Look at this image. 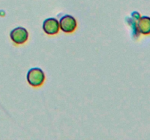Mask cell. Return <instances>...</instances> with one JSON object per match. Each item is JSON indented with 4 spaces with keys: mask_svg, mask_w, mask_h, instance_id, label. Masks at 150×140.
I'll list each match as a JSON object with an SVG mask.
<instances>
[{
    "mask_svg": "<svg viewBox=\"0 0 150 140\" xmlns=\"http://www.w3.org/2000/svg\"><path fill=\"white\" fill-rule=\"evenodd\" d=\"M26 79L29 84L32 87H40L45 81V73L40 68H32L28 71Z\"/></svg>",
    "mask_w": 150,
    "mask_h": 140,
    "instance_id": "obj_1",
    "label": "cell"
},
{
    "mask_svg": "<svg viewBox=\"0 0 150 140\" xmlns=\"http://www.w3.org/2000/svg\"><path fill=\"white\" fill-rule=\"evenodd\" d=\"M59 28L64 33H72L77 27L76 18L70 15L62 16L59 20Z\"/></svg>",
    "mask_w": 150,
    "mask_h": 140,
    "instance_id": "obj_2",
    "label": "cell"
},
{
    "mask_svg": "<svg viewBox=\"0 0 150 140\" xmlns=\"http://www.w3.org/2000/svg\"><path fill=\"white\" fill-rule=\"evenodd\" d=\"M10 39L16 45H22L27 41L29 38V33L23 27L15 28L10 34Z\"/></svg>",
    "mask_w": 150,
    "mask_h": 140,
    "instance_id": "obj_3",
    "label": "cell"
},
{
    "mask_svg": "<svg viewBox=\"0 0 150 140\" xmlns=\"http://www.w3.org/2000/svg\"><path fill=\"white\" fill-rule=\"evenodd\" d=\"M59 23L54 18L45 19L42 23L43 32L48 35H55L59 31Z\"/></svg>",
    "mask_w": 150,
    "mask_h": 140,
    "instance_id": "obj_4",
    "label": "cell"
},
{
    "mask_svg": "<svg viewBox=\"0 0 150 140\" xmlns=\"http://www.w3.org/2000/svg\"><path fill=\"white\" fill-rule=\"evenodd\" d=\"M138 32L143 35H150V17L147 15L141 16L136 23Z\"/></svg>",
    "mask_w": 150,
    "mask_h": 140,
    "instance_id": "obj_5",
    "label": "cell"
}]
</instances>
